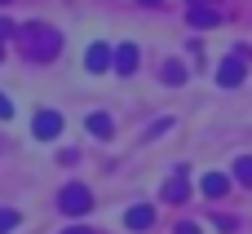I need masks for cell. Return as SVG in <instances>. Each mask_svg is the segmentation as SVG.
<instances>
[{"label":"cell","instance_id":"obj_1","mask_svg":"<svg viewBox=\"0 0 252 234\" xmlns=\"http://www.w3.org/2000/svg\"><path fill=\"white\" fill-rule=\"evenodd\" d=\"M18 40H22V53H27L31 62H53L58 49H62V35H58L53 27H44V22H27V27H18Z\"/></svg>","mask_w":252,"mask_h":234},{"label":"cell","instance_id":"obj_2","mask_svg":"<svg viewBox=\"0 0 252 234\" xmlns=\"http://www.w3.org/2000/svg\"><path fill=\"white\" fill-rule=\"evenodd\" d=\"M58 208H62L66 217H84V212H93V195H89L84 186H66V190L58 195Z\"/></svg>","mask_w":252,"mask_h":234},{"label":"cell","instance_id":"obj_3","mask_svg":"<svg viewBox=\"0 0 252 234\" xmlns=\"http://www.w3.org/2000/svg\"><path fill=\"white\" fill-rule=\"evenodd\" d=\"M244 66H248V53H230V58L217 66V84H221V88L244 84Z\"/></svg>","mask_w":252,"mask_h":234},{"label":"cell","instance_id":"obj_4","mask_svg":"<svg viewBox=\"0 0 252 234\" xmlns=\"http://www.w3.org/2000/svg\"><path fill=\"white\" fill-rule=\"evenodd\" d=\"M31 133H35L40 142H53V137L62 133V115H58V111H40V115L31 119Z\"/></svg>","mask_w":252,"mask_h":234},{"label":"cell","instance_id":"obj_5","mask_svg":"<svg viewBox=\"0 0 252 234\" xmlns=\"http://www.w3.org/2000/svg\"><path fill=\"white\" fill-rule=\"evenodd\" d=\"M84 66H89L93 75L111 71V66H115V53H111V44H89V53H84Z\"/></svg>","mask_w":252,"mask_h":234},{"label":"cell","instance_id":"obj_6","mask_svg":"<svg viewBox=\"0 0 252 234\" xmlns=\"http://www.w3.org/2000/svg\"><path fill=\"white\" fill-rule=\"evenodd\" d=\"M124 226H128L133 234L151 230V226H155V208H151V204H137V208H128V217H124Z\"/></svg>","mask_w":252,"mask_h":234},{"label":"cell","instance_id":"obj_7","mask_svg":"<svg viewBox=\"0 0 252 234\" xmlns=\"http://www.w3.org/2000/svg\"><path fill=\"white\" fill-rule=\"evenodd\" d=\"M186 22H190V27H217V22H221V13H217L213 4H204V0H195V4H190V13H186Z\"/></svg>","mask_w":252,"mask_h":234},{"label":"cell","instance_id":"obj_8","mask_svg":"<svg viewBox=\"0 0 252 234\" xmlns=\"http://www.w3.org/2000/svg\"><path fill=\"white\" fill-rule=\"evenodd\" d=\"M137 62H142L137 44H120V49H115V71H120V75H133V71H137Z\"/></svg>","mask_w":252,"mask_h":234},{"label":"cell","instance_id":"obj_9","mask_svg":"<svg viewBox=\"0 0 252 234\" xmlns=\"http://www.w3.org/2000/svg\"><path fill=\"white\" fill-rule=\"evenodd\" d=\"M199 190H204V199H226V190H230V181H226L221 173H208V177L199 181Z\"/></svg>","mask_w":252,"mask_h":234},{"label":"cell","instance_id":"obj_10","mask_svg":"<svg viewBox=\"0 0 252 234\" xmlns=\"http://www.w3.org/2000/svg\"><path fill=\"white\" fill-rule=\"evenodd\" d=\"M89 133H93V137H111V133H115L111 115H102V111H97V115H89Z\"/></svg>","mask_w":252,"mask_h":234},{"label":"cell","instance_id":"obj_11","mask_svg":"<svg viewBox=\"0 0 252 234\" xmlns=\"http://www.w3.org/2000/svg\"><path fill=\"white\" fill-rule=\"evenodd\" d=\"M186 195H190V190H186L182 177H173V181L164 186V204H186Z\"/></svg>","mask_w":252,"mask_h":234},{"label":"cell","instance_id":"obj_12","mask_svg":"<svg viewBox=\"0 0 252 234\" xmlns=\"http://www.w3.org/2000/svg\"><path fill=\"white\" fill-rule=\"evenodd\" d=\"M235 181L252 186V155H239V159H235Z\"/></svg>","mask_w":252,"mask_h":234},{"label":"cell","instance_id":"obj_13","mask_svg":"<svg viewBox=\"0 0 252 234\" xmlns=\"http://www.w3.org/2000/svg\"><path fill=\"white\" fill-rule=\"evenodd\" d=\"M164 80H168V84H186V66H182V62H168V66H164Z\"/></svg>","mask_w":252,"mask_h":234},{"label":"cell","instance_id":"obj_14","mask_svg":"<svg viewBox=\"0 0 252 234\" xmlns=\"http://www.w3.org/2000/svg\"><path fill=\"white\" fill-rule=\"evenodd\" d=\"M18 221H22V217H18V212H13V208H0V234L18 230Z\"/></svg>","mask_w":252,"mask_h":234},{"label":"cell","instance_id":"obj_15","mask_svg":"<svg viewBox=\"0 0 252 234\" xmlns=\"http://www.w3.org/2000/svg\"><path fill=\"white\" fill-rule=\"evenodd\" d=\"M13 35H18V27H13L9 18H0V44H4V40H13Z\"/></svg>","mask_w":252,"mask_h":234},{"label":"cell","instance_id":"obj_16","mask_svg":"<svg viewBox=\"0 0 252 234\" xmlns=\"http://www.w3.org/2000/svg\"><path fill=\"white\" fill-rule=\"evenodd\" d=\"M9 115H13V106H9V97L0 93V119H9Z\"/></svg>","mask_w":252,"mask_h":234},{"label":"cell","instance_id":"obj_17","mask_svg":"<svg viewBox=\"0 0 252 234\" xmlns=\"http://www.w3.org/2000/svg\"><path fill=\"white\" fill-rule=\"evenodd\" d=\"M177 234H199V226H195V221H182V226H177Z\"/></svg>","mask_w":252,"mask_h":234},{"label":"cell","instance_id":"obj_18","mask_svg":"<svg viewBox=\"0 0 252 234\" xmlns=\"http://www.w3.org/2000/svg\"><path fill=\"white\" fill-rule=\"evenodd\" d=\"M62 234H84V230H80V226H75V230H62Z\"/></svg>","mask_w":252,"mask_h":234},{"label":"cell","instance_id":"obj_19","mask_svg":"<svg viewBox=\"0 0 252 234\" xmlns=\"http://www.w3.org/2000/svg\"><path fill=\"white\" fill-rule=\"evenodd\" d=\"M142 4H159V0H142Z\"/></svg>","mask_w":252,"mask_h":234},{"label":"cell","instance_id":"obj_20","mask_svg":"<svg viewBox=\"0 0 252 234\" xmlns=\"http://www.w3.org/2000/svg\"><path fill=\"white\" fill-rule=\"evenodd\" d=\"M0 4H9V0H0Z\"/></svg>","mask_w":252,"mask_h":234}]
</instances>
